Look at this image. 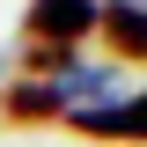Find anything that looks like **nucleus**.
Segmentation results:
<instances>
[{
  "label": "nucleus",
  "mask_w": 147,
  "mask_h": 147,
  "mask_svg": "<svg viewBox=\"0 0 147 147\" xmlns=\"http://www.w3.org/2000/svg\"><path fill=\"white\" fill-rule=\"evenodd\" d=\"M96 30H103L110 59H147V7L110 0V7H96Z\"/></svg>",
  "instance_id": "7ed1b4c3"
},
{
  "label": "nucleus",
  "mask_w": 147,
  "mask_h": 147,
  "mask_svg": "<svg viewBox=\"0 0 147 147\" xmlns=\"http://www.w3.org/2000/svg\"><path fill=\"white\" fill-rule=\"evenodd\" d=\"M22 30H30V44H59V52H74V44L96 30V0H30Z\"/></svg>",
  "instance_id": "f257e3e1"
},
{
  "label": "nucleus",
  "mask_w": 147,
  "mask_h": 147,
  "mask_svg": "<svg viewBox=\"0 0 147 147\" xmlns=\"http://www.w3.org/2000/svg\"><path fill=\"white\" fill-rule=\"evenodd\" d=\"M0 110H7L15 125H44V118L66 110V96H59V81H15V88L0 96Z\"/></svg>",
  "instance_id": "20e7f679"
},
{
  "label": "nucleus",
  "mask_w": 147,
  "mask_h": 147,
  "mask_svg": "<svg viewBox=\"0 0 147 147\" xmlns=\"http://www.w3.org/2000/svg\"><path fill=\"white\" fill-rule=\"evenodd\" d=\"M74 132L88 140H147V88L140 96H118V103H88V110H66Z\"/></svg>",
  "instance_id": "f03ea898"
},
{
  "label": "nucleus",
  "mask_w": 147,
  "mask_h": 147,
  "mask_svg": "<svg viewBox=\"0 0 147 147\" xmlns=\"http://www.w3.org/2000/svg\"><path fill=\"white\" fill-rule=\"evenodd\" d=\"M74 52H59V44H30V81H52V74H66Z\"/></svg>",
  "instance_id": "39448f33"
}]
</instances>
